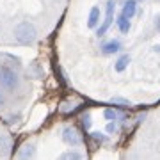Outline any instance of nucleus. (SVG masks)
I'll list each match as a JSON object with an SVG mask.
<instances>
[{"label": "nucleus", "mask_w": 160, "mask_h": 160, "mask_svg": "<svg viewBox=\"0 0 160 160\" xmlns=\"http://www.w3.org/2000/svg\"><path fill=\"white\" fill-rule=\"evenodd\" d=\"M114 11H116V0H107V6H105V20H103V23L96 29L98 38H103V36L107 34V30L110 29V25L114 22Z\"/></svg>", "instance_id": "obj_3"}, {"label": "nucleus", "mask_w": 160, "mask_h": 160, "mask_svg": "<svg viewBox=\"0 0 160 160\" xmlns=\"http://www.w3.org/2000/svg\"><path fill=\"white\" fill-rule=\"evenodd\" d=\"M4 105H6V96H4V92L0 91V109H2Z\"/></svg>", "instance_id": "obj_17"}, {"label": "nucleus", "mask_w": 160, "mask_h": 160, "mask_svg": "<svg viewBox=\"0 0 160 160\" xmlns=\"http://www.w3.org/2000/svg\"><path fill=\"white\" fill-rule=\"evenodd\" d=\"M82 123H84V126H86V128H91V116L86 114L84 118H82Z\"/></svg>", "instance_id": "obj_16"}, {"label": "nucleus", "mask_w": 160, "mask_h": 160, "mask_svg": "<svg viewBox=\"0 0 160 160\" xmlns=\"http://www.w3.org/2000/svg\"><path fill=\"white\" fill-rule=\"evenodd\" d=\"M100 7H92L91 9V12H89V20H87V27L89 29H96V25H98V22H100Z\"/></svg>", "instance_id": "obj_11"}, {"label": "nucleus", "mask_w": 160, "mask_h": 160, "mask_svg": "<svg viewBox=\"0 0 160 160\" xmlns=\"http://www.w3.org/2000/svg\"><path fill=\"white\" fill-rule=\"evenodd\" d=\"M116 25H118V29H119L121 34H128L132 29V23H130V18L123 16V14H119L118 16V20H116Z\"/></svg>", "instance_id": "obj_9"}, {"label": "nucleus", "mask_w": 160, "mask_h": 160, "mask_svg": "<svg viewBox=\"0 0 160 160\" xmlns=\"http://www.w3.org/2000/svg\"><path fill=\"white\" fill-rule=\"evenodd\" d=\"M61 137H62V141L66 144H69V146H78V144L82 142V141H80V133L75 126H64Z\"/></svg>", "instance_id": "obj_4"}, {"label": "nucleus", "mask_w": 160, "mask_h": 160, "mask_svg": "<svg viewBox=\"0 0 160 160\" xmlns=\"http://www.w3.org/2000/svg\"><path fill=\"white\" fill-rule=\"evenodd\" d=\"M0 86L7 89V91H14L20 86V77L12 68L7 66H0Z\"/></svg>", "instance_id": "obj_2"}, {"label": "nucleus", "mask_w": 160, "mask_h": 160, "mask_svg": "<svg viewBox=\"0 0 160 160\" xmlns=\"http://www.w3.org/2000/svg\"><path fill=\"white\" fill-rule=\"evenodd\" d=\"M14 39L20 43V45H30V43H34L38 39V30L32 23L29 22H22L18 23L16 27H14Z\"/></svg>", "instance_id": "obj_1"}, {"label": "nucleus", "mask_w": 160, "mask_h": 160, "mask_svg": "<svg viewBox=\"0 0 160 160\" xmlns=\"http://www.w3.org/2000/svg\"><path fill=\"white\" fill-rule=\"evenodd\" d=\"M105 132H107V133H110V135H112V133H116V132H118V121H109V123H107V126H105Z\"/></svg>", "instance_id": "obj_14"}, {"label": "nucleus", "mask_w": 160, "mask_h": 160, "mask_svg": "<svg viewBox=\"0 0 160 160\" xmlns=\"http://www.w3.org/2000/svg\"><path fill=\"white\" fill-rule=\"evenodd\" d=\"M121 14L132 20V18L137 14V0H126L125 4H123V11H121Z\"/></svg>", "instance_id": "obj_7"}, {"label": "nucleus", "mask_w": 160, "mask_h": 160, "mask_svg": "<svg viewBox=\"0 0 160 160\" xmlns=\"http://www.w3.org/2000/svg\"><path fill=\"white\" fill-rule=\"evenodd\" d=\"M103 118H105L107 121H119V119L125 118V114H123L121 110H118V109H105L103 110Z\"/></svg>", "instance_id": "obj_10"}, {"label": "nucleus", "mask_w": 160, "mask_h": 160, "mask_svg": "<svg viewBox=\"0 0 160 160\" xmlns=\"http://www.w3.org/2000/svg\"><path fill=\"white\" fill-rule=\"evenodd\" d=\"M112 102L118 103V105H123V107H130V102H128V100H125V98H114Z\"/></svg>", "instance_id": "obj_15"}, {"label": "nucleus", "mask_w": 160, "mask_h": 160, "mask_svg": "<svg viewBox=\"0 0 160 160\" xmlns=\"http://www.w3.org/2000/svg\"><path fill=\"white\" fill-rule=\"evenodd\" d=\"M36 151H38V148H36L34 142L23 144L22 148H20V151H18V160H34Z\"/></svg>", "instance_id": "obj_6"}, {"label": "nucleus", "mask_w": 160, "mask_h": 160, "mask_svg": "<svg viewBox=\"0 0 160 160\" xmlns=\"http://www.w3.org/2000/svg\"><path fill=\"white\" fill-rule=\"evenodd\" d=\"M121 48H123V45H121V41H118V39L103 41L102 45H100V50H102V53H105V55H114V53H118Z\"/></svg>", "instance_id": "obj_5"}, {"label": "nucleus", "mask_w": 160, "mask_h": 160, "mask_svg": "<svg viewBox=\"0 0 160 160\" xmlns=\"http://www.w3.org/2000/svg\"><path fill=\"white\" fill-rule=\"evenodd\" d=\"M130 62H132V57L128 55V53H123V55L118 57V61H116V64H114V69L118 71V73H123V71L130 66Z\"/></svg>", "instance_id": "obj_8"}, {"label": "nucleus", "mask_w": 160, "mask_h": 160, "mask_svg": "<svg viewBox=\"0 0 160 160\" xmlns=\"http://www.w3.org/2000/svg\"><path fill=\"white\" fill-rule=\"evenodd\" d=\"M153 50H155V52H160V46H155Z\"/></svg>", "instance_id": "obj_18"}, {"label": "nucleus", "mask_w": 160, "mask_h": 160, "mask_svg": "<svg viewBox=\"0 0 160 160\" xmlns=\"http://www.w3.org/2000/svg\"><path fill=\"white\" fill-rule=\"evenodd\" d=\"M91 137H92V141L96 144H103V142H107V135L105 133H102V132H92L91 133Z\"/></svg>", "instance_id": "obj_13"}, {"label": "nucleus", "mask_w": 160, "mask_h": 160, "mask_svg": "<svg viewBox=\"0 0 160 160\" xmlns=\"http://www.w3.org/2000/svg\"><path fill=\"white\" fill-rule=\"evenodd\" d=\"M59 160H84V155L77 151V149H69V151H64L59 157Z\"/></svg>", "instance_id": "obj_12"}]
</instances>
